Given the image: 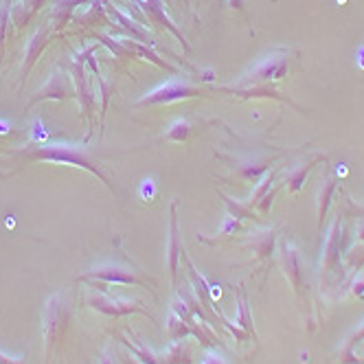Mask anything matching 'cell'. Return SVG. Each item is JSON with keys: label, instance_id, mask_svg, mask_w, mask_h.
Returning a JSON list of instances; mask_svg holds the SVG:
<instances>
[{"label": "cell", "instance_id": "7c38bea8", "mask_svg": "<svg viewBox=\"0 0 364 364\" xmlns=\"http://www.w3.org/2000/svg\"><path fill=\"white\" fill-rule=\"evenodd\" d=\"M321 161H325V156H316L314 161L311 163H305V165H296V167H292L290 171H288V176H285V185H288V189L292 191V193H296L301 187H303V182H305V178H307V173L314 169V165L316 163H321Z\"/></svg>", "mask_w": 364, "mask_h": 364}, {"label": "cell", "instance_id": "52a82bcc", "mask_svg": "<svg viewBox=\"0 0 364 364\" xmlns=\"http://www.w3.org/2000/svg\"><path fill=\"white\" fill-rule=\"evenodd\" d=\"M200 90L182 84V82H167L159 88H154L151 92H147L139 103L141 106H154V103H169V101H178V99H189V97H198Z\"/></svg>", "mask_w": 364, "mask_h": 364}, {"label": "cell", "instance_id": "8fae6325", "mask_svg": "<svg viewBox=\"0 0 364 364\" xmlns=\"http://www.w3.org/2000/svg\"><path fill=\"white\" fill-rule=\"evenodd\" d=\"M161 364H191V351H189V343L187 341H173V345L165 351L159 353Z\"/></svg>", "mask_w": 364, "mask_h": 364}, {"label": "cell", "instance_id": "484cf974", "mask_svg": "<svg viewBox=\"0 0 364 364\" xmlns=\"http://www.w3.org/2000/svg\"><path fill=\"white\" fill-rule=\"evenodd\" d=\"M101 364H114V360H112V355H110L108 351H103V355H101Z\"/></svg>", "mask_w": 364, "mask_h": 364}, {"label": "cell", "instance_id": "4fadbf2b", "mask_svg": "<svg viewBox=\"0 0 364 364\" xmlns=\"http://www.w3.org/2000/svg\"><path fill=\"white\" fill-rule=\"evenodd\" d=\"M127 333H129V331H127ZM129 336H132V333H129ZM132 341H134V343H129V338H121V343L127 347L129 353H132V355L136 358V362H141V364H161L159 353H154V351L145 349L143 343L139 341V338H134V336H132Z\"/></svg>", "mask_w": 364, "mask_h": 364}, {"label": "cell", "instance_id": "7402d4cb", "mask_svg": "<svg viewBox=\"0 0 364 364\" xmlns=\"http://www.w3.org/2000/svg\"><path fill=\"white\" fill-rule=\"evenodd\" d=\"M200 364H228V362H226L224 355H220V353H215V351H209V353H206V355L202 358Z\"/></svg>", "mask_w": 364, "mask_h": 364}, {"label": "cell", "instance_id": "d4e9b609", "mask_svg": "<svg viewBox=\"0 0 364 364\" xmlns=\"http://www.w3.org/2000/svg\"><path fill=\"white\" fill-rule=\"evenodd\" d=\"M141 196H143V198H147V200H151V196H154V180H145V182H143Z\"/></svg>", "mask_w": 364, "mask_h": 364}, {"label": "cell", "instance_id": "5bb4252c", "mask_svg": "<svg viewBox=\"0 0 364 364\" xmlns=\"http://www.w3.org/2000/svg\"><path fill=\"white\" fill-rule=\"evenodd\" d=\"M250 246L257 250L259 259H268L272 255V246H274V230L255 232V235L250 237Z\"/></svg>", "mask_w": 364, "mask_h": 364}, {"label": "cell", "instance_id": "30bf717a", "mask_svg": "<svg viewBox=\"0 0 364 364\" xmlns=\"http://www.w3.org/2000/svg\"><path fill=\"white\" fill-rule=\"evenodd\" d=\"M336 189H338V178L331 171H327L321 178V187H318V226L321 228L325 224V218H327V211H329V204H331Z\"/></svg>", "mask_w": 364, "mask_h": 364}, {"label": "cell", "instance_id": "ac0fdd59", "mask_svg": "<svg viewBox=\"0 0 364 364\" xmlns=\"http://www.w3.org/2000/svg\"><path fill=\"white\" fill-rule=\"evenodd\" d=\"M364 266V242L347 248V268L349 270H360Z\"/></svg>", "mask_w": 364, "mask_h": 364}, {"label": "cell", "instance_id": "f1b7e54d", "mask_svg": "<svg viewBox=\"0 0 364 364\" xmlns=\"http://www.w3.org/2000/svg\"><path fill=\"white\" fill-rule=\"evenodd\" d=\"M123 362H125V364H141V362H136V360H129V358H123Z\"/></svg>", "mask_w": 364, "mask_h": 364}, {"label": "cell", "instance_id": "277c9868", "mask_svg": "<svg viewBox=\"0 0 364 364\" xmlns=\"http://www.w3.org/2000/svg\"><path fill=\"white\" fill-rule=\"evenodd\" d=\"M84 303L88 307L101 311V314L112 316V318L127 316V314H143V316L154 321L151 311L145 309L141 301H132V299H123V296H112V294H101V292L88 290L86 296H84Z\"/></svg>", "mask_w": 364, "mask_h": 364}, {"label": "cell", "instance_id": "44dd1931", "mask_svg": "<svg viewBox=\"0 0 364 364\" xmlns=\"http://www.w3.org/2000/svg\"><path fill=\"white\" fill-rule=\"evenodd\" d=\"M240 230V220H235L232 215L226 213L224 222H222V228H220V235H230V232H235Z\"/></svg>", "mask_w": 364, "mask_h": 364}, {"label": "cell", "instance_id": "2e32d148", "mask_svg": "<svg viewBox=\"0 0 364 364\" xmlns=\"http://www.w3.org/2000/svg\"><path fill=\"white\" fill-rule=\"evenodd\" d=\"M189 129H191L189 121H185V119L176 121V123L169 127V132H167V141H173V143H182V141H187V136H189Z\"/></svg>", "mask_w": 364, "mask_h": 364}, {"label": "cell", "instance_id": "7a4b0ae2", "mask_svg": "<svg viewBox=\"0 0 364 364\" xmlns=\"http://www.w3.org/2000/svg\"><path fill=\"white\" fill-rule=\"evenodd\" d=\"M68 321H70L68 294L66 292L50 294L42 311V336H44V349H46L48 362L53 360L55 351H60V345L68 331Z\"/></svg>", "mask_w": 364, "mask_h": 364}, {"label": "cell", "instance_id": "5b68a950", "mask_svg": "<svg viewBox=\"0 0 364 364\" xmlns=\"http://www.w3.org/2000/svg\"><path fill=\"white\" fill-rule=\"evenodd\" d=\"M288 73V50H272L268 58H264L257 66H252L242 80V86H257L270 80H283Z\"/></svg>", "mask_w": 364, "mask_h": 364}, {"label": "cell", "instance_id": "e0dca14e", "mask_svg": "<svg viewBox=\"0 0 364 364\" xmlns=\"http://www.w3.org/2000/svg\"><path fill=\"white\" fill-rule=\"evenodd\" d=\"M277 173L279 171H272L270 176H266L262 182L257 185V189L252 191V196H250V200H248V206H255V204H259L262 202V198L270 191V187H272V182H274V178H277Z\"/></svg>", "mask_w": 364, "mask_h": 364}, {"label": "cell", "instance_id": "8992f818", "mask_svg": "<svg viewBox=\"0 0 364 364\" xmlns=\"http://www.w3.org/2000/svg\"><path fill=\"white\" fill-rule=\"evenodd\" d=\"M343 250H347V230L343 224V218L338 215V220L333 222L331 230L327 232L325 240V252H323V266L325 272H341V255Z\"/></svg>", "mask_w": 364, "mask_h": 364}, {"label": "cell", "instance_id": "d6986e66", "mask_svg": "<svg viewBox=\"0 0 364 364\" xmlns=\"http://www.w3.org/2000/svg\"><path fill=\"white\" fill-rule=\"evenodd\" d=\"M360 343H364V323L360 325V329H355L347 341H345V345H343V349H341V362L351 353V349L355 347V345H360Z\"/></svg>", "mask_w": 364, "mask_h": 364}, {"label": "cell", "instance_id": "9c48e42d", "mask_svg": "<svg viewBox=\"0 0 364 364\" xmlns=\"http://www.w3.org/2000/svg\"><path fill=\"white\" fill-rule=\"evenodd\" d=\"M171 222H169V244H167V266H169V274H171V283H178V262L185 248H182L180 242V230H178V200L171 202Z\"/></svg>", "mask_w": 364, "mask_h": 364}, {"label": "cell", "instance_id": "83f0119b", "mask_svg": "<svg viewBox=\"0 0 364 364\" xmlns=\"http://www.w3.org/2000/svg\"><path fill=\"white\" fill-rule=\"evenodd\" d=\"M358 240H360V242H364V226H360V228H358Z\"/></svg>", "mask_w": 364, "mask_h": 364}, {"label": "cell", "instance_id": "9a60e30c", "mask_svg": "<svg viewBox=\"0 0 364 364\" xmlns=\"http://www.w3.org/2000/svg\"><path fill=\"white\" fill-rule=\"evenodd\" d=\"M220 196H222L224 202H226V213H228V215H232L235 220H259V218L252 213V209H250L248 204H240L237 200H232V198L224 196L222 191H220Z\"/></svg>", "mask_w": 364, "mask_h": 364}, {"label": "cell", "instance_id": "cb8c5ba5", "mask_svg": "<svg viewBox=\"0 0 364 364\" xmlns=\"http://www.w3.org/2000/svg\"><path fill=\"white\" fill-rule=\"evenodd\" d=\"M351 292H353L355 296H360V299L364 301V277H358V279H355V283H353Z\"/></svg>", "mask_w": 364, "mask_h": 364}, {"label": "cell", "instance_id": "3957f363", "mask_svg": "<svg viewBox=\"0 0 364 364\" xmlns=\"http://www.w3.org/2000/svg\"><path fill=\"white\" fill-rule=\"evenodd\" d=\"M80 281H95V283H123V285H141V288H149L154 292L156 288V279L143 274L141 270L127 268L121 264H106V266H97L90 268L80 277Z\"/></svg>", "mask_w": 364, "mask_h": 364}, {"label": "cell", "instance_id": "6da1fadb", "mask_svg": "<svg viewBox=\"0 0 364 364\" xmlns=\"http://www.w3.org/2000/svg\"><path fill=\"white\" fill-rule=\"evenodd\" d=\"M11 154L20 156V159H24L27 163H40L42 161V163H58V165L82 167V169L95 173L108 189H114L112 182L108 180V176L99 169L97 161L82 147H75V145H29V147H24V149H16Z\"/></svg>", "mask_w": 364, "mask_h": 364}, {"label": "cell", "instance_id": "ffe728a7", "mask_svg": "<svg viewBox=\"0 0 364 364\" xmlns=\"http://www.w3.org/2000/svg\"><path fill=\"white\" fill-rule=\"evenodd\" d=\"M237 323L246 329V331H252V318L248 314V305H246V296L240 292V318Z\"/></svg>", "mask_w": 364, "mask_h": 364}, {"label": "cell", "instance_id": "4316f807", "mask_svg": "<svg viewBox=\"0 0 364 364\" xmlns=\"http://www.w3.org/2000/svg\"><path fill=\"white\" fill-rule=\"evenodd\" d=\"M230 7H235V9H244V0H230Z\"/></svg>", "mask_w": 364, "mask_h": 364}, {"label": "cell", "instance_id": "ba28073f", "mask_svg": "<svg viewBox=\"0 0 364 364\" xmlns=\"http://www.w3.org/2000/svg\"><path fill=\"white\" fill-rule=\"evenodd\" d=\"M281 266H283L285 274H288L294 292L301 296L303 294V259L292 242H283V246H281Z\"/></svg>", "mask_w": 364, "mask_h": 364}, {"label": "cell", "instance_id": "603a6c76", "mask_svg": "<svg viewBox=\"0 0 364 364\" xmlns=\"http://www.w3.org/2000/svg\"><path fill=\"white\" fill-rule=\"evenodd\" d=\"M0 364H27V360H24V355H7L0 351Z\"/></svg>", "mask_w": 364, "mask_h": 364}]
</instances>
